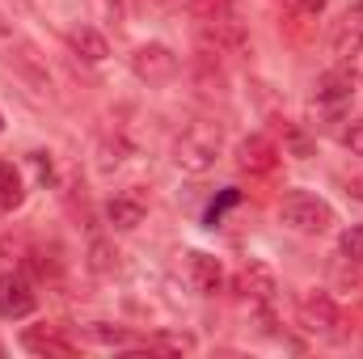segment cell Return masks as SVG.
Wrapping results in <instances>:
<instances>
[{
    "label": "cell",
    "instance_id": "6da1fadb",
    "mask_svg": "<svg viewBox=\"0 0 363 359\" xmlns=\"http://www.w3.org/2000/svg\"><path fill=\"white\" fill-rule=\"evenodd\" d=\"M279 224L291 228V233H304V237H321V233L334 228V207H330L321 194L287 190L283 203H279Z\"/></svg>",
    "mask_w": 363,
    "mask_h": 359
},
{
    "label": "cell",
    "instance_id": "7a4b0ae2",
    "mask_svg": "<svg viewBox=\"0 0 363 359\" xmlns=\"http://www.w3.org/2000/svg\"><path fill=\"white\" fill-rule=\"evenodd\" d=\"M220 157V127L216 123H190L174 140V165L182 174H207Z\"/></svg>",
    "mask_w": 363,
    "mask_h": 359
},
{
    "label": "cell",
    "instance_id": "3957f363",
    "mask_svg": "<svg viewBox=\"0 0 363 359\" xmlns=\"http://www.w3.org/2000/svg\"><path fill=\"white\" fill-rule=\"evenodd\" d=\"M131 72L144 81V85H169L178 77V55L174 47L165 43H140L131 51Z\"/></svg>",
    "mask_w": 363,
    "mask_h": 359
},
{
    "label": "cell",
    "instance_id": "277c9868",
    "mask_svg": "<svg viewBox=\"0 0 363 359\" xmlns=\"http://www.w3.org/2000/svg\"><path fill=\"white\" fill-rule=\"evenodd\" d=\"M34 309H38L34 283H30L21 270H4V275H0V317L21 321V317H30Z\"/></svg>",
    "mask_w": 363,
    "mask_h": 359
},
{
    "label": "cell",
    "instance_id": "5b68a950",
    "mask_svg": "<svg viewBox=\"0 0 363 359\" xmlns=\"http://www.w3.org/2000/svg\"><path fill=\"white\" fill-rule=\"evenodd\" d=\"M300 326L308 330V334H334V326H338V304H334V296L330 292H321V287H313V292H304L300 296Z\"/></svg>",
    "mask_w": 363,
    "mask_h": 359
},
{
    "label": "cell",
    "instance_id": "8992f818",
    "mask_svg": "<svg viewBox=\"0 0 363 359\" xmlns=\"http://www.w3.org/2000/svg\"><path fill=\"white\" fill-rule=\"evenodd\" d=\"M274 165H279V148H274L267 136H245V140L237 144V170H241V174L267 178V174H274Z\"/></svg>",
    "mask_w": 363,
    "mask_h": 359
},
{
    "label": "cell",
    "instance_id": "52a82bcc",
    "mask_svg": "<svg viewBox=\"0 0 363 359\" xmlns=\"http://www.w3.org/2000/svg\"><path fill=\"white\" fill-rule=\"evenodd\" d=\"M144 216H148V199H144L135 186H131V190H118V194L106 203V220H110V228H118V233L140 228Z\"/></svg>",
    "mask_w": 363,
    "mask_h": 359
},
{
    "label": "cell",
    "instance_id": "ba28073f",
    "mask_svg": "<svg viewBox=\"0 0 363 359\" xmlns=\"http://www.w3.org/2000/svg\"><path fill=\"white\" fill-rule=\"evenodd\" d=\"M237 292L245 296V300H254V304H271L274 296H279V279H274V270L267 263H245L241 275H237Z\"/></svg>",
    "mask_w": 363,
    "mask_h": 359
},
{
    "label": "cell",
    "instance_id": "9c48e42d",
    "mask_svg": "<svg viewBox=\"0 0 363 359\" xmlns=\"http://www.w3.org/2000/svg\"><path fill=\"white\" fill-rule=\"evenodd\" d=\"M186 270H190V287L199 296H220L224 292V267H220V258H211L203 250H190L186 254Z\"/></svg>",
    "mask_w": 363,
    "mask_h": 359
},
{
    "label": "cell",
    "instance_id": "30bf717a",
    "mask_svg": "<svg viewBox=\"0 0 363 359\" xmlns=\"http://www.w3.org/2000/svg\"><path fill=\"white\" fill-rule=\"evenodd\" d=\"M351 93H355V77H351L347 68H334V72H321V77H317L313 101H321V106H342V101H351Z\"/></svg>",
    "mask_w": 363,
    "mask_h": 359
},
{
    "label": "cell",
    "instance_id": "8fae6325",
    "mask_svg": "<svg viewBox=\"0 0 363 359\" xmlns=\"http://www.w3.org/2000/svg\"><path fill=\"white\" fill-rule=\"evenodd\" d=\"M68 47H72V55H77V60H85V64H101V60L110 55L106 34H101V30H93V26H77V30L68 34Z\"/></svg>",
    "mask_w": 363,
    "mask_h": 359
},
{
    "label": "cell",
    "instance_id": "7c38bea8",
    "mask_svg": "<svg viewBox=\"0 0 363 359\" xmlns=\"http://www.w3.org/2000/svg\"><path fill=\"white\" fill-rule=\"evenodd\" d=\"M21 199H26V182H21V174H17L9 161H0V211L21 207Z\"/></svg>",
    "mask_w": 363,
    "mask_h": 359
},
{
    "label": "cell",
    "instance_id": "4fadbf2b",
    "mask_svg": "<svg viewBox=\"0 0 363 359\" xmlns=\"http://www.w3.org/2000/svg\"><path fill=\"white\" fill-rule=\"evenodd\" d=\"M338 254H342L347 263H363V224L342 228V237H338Z\"/></svg>",
    "mask_w": 363,
    "mask_h": 359
},
{
    "label": "cell",
    "instance_id": "5bb4252c",
    "mask_svg": "<svg viewBox=\"0 0 363 359\" xmlns=\"http://www.w3.org/2000/svg\"><path fill=\"white\" fill-rule=\"evenodd\" d=\"M152 347L157 351H169V355H186V351H194V338L190 334H157Z\"/></svg>",
    "mask_w": 363,
    "mask_h": 359
},
{
    "label": "cell",
    "instance_id": "9a60e30c",
    "mask_svg": "<svg viewBox=\"0 0 363 359\" xmlns=\"http://www.w3.org/2000/svg\"><path fill=\"white\" fill-rule=\"evenodd\" d=\"M21 343H26L30 351H55V355H68V351H72V347H68L64 338H55V334H26Z\"/></svg>",
    "mask_w": 363,
    "mask_h": 359
},
{
    "label": "cell",
    "instance_id": "2e32d148",
    "mask_svg": "<svg viewBox=\"0 0 363 359\" xmlns=\"http://www.w3.org/2000/svg\"><path fill=\"white\" fill-rule=\"evenodd\" d=\"M283 140H287V148H291L296 157H308V153H313V140H308L296 123H287V118H283Z\"/></svg>",
    "mask_w": 363,
    "mask_h": 359
},
{
    "label": "cell",
    "instance_id": "e0dca14e",
    "mask_svg": "<svg viewBox=\"0 0 363 359\" xmlns=\"http://www.w3.org/2000/svg\"><path fill=\"white\" fill-rule=\"evenodd\" d=\"M342 68H347L355 81H363V34H355V38H351V51L342 55Z\"/></svg>",
    "mask_w": 363,
    "mask_h": 359
},
{
    "label": "cell",
    "instance_id": "ac0fdd59",
    "mask_svg": "<svg viewBox=\"0 0 363 359\" xmlns=\"http://www.w3.org/2000/svg\"><path fill=\"white\" fill-rule=\"evenodd\" d=\"M342 144H347V148H351L355 157H363V118H355V123H351V127L342 131Z\"/></svg>",
    "mask_w": 363,
    "mask_h": 359
},
{
    "label": "cell",
    "instance_id": "d6986e66",
    "mask_svg": "<svg viewBox=\"0 0 363 359\" xmlns=\"http://www.w3.org/2000/svg\"><path fill=\"white\" fill-rule=\"evenodd\" d=\"M106 267H110V250L101 241H93V270H106Z\"/></svg>",
    "mask_w": 363,
    "mask_h": 359
},
{
    "label": "cell",
    "instance_id": "ffe728a7",
    "mask_svg": "<svg viewBox=\"0 0 363 359\" xmlns=\"http://www.w3.org/2000/svg\"><path fill=\"white\" fill-rule=\"evenodd\" d=\"M325 4H330V0H296V9H300V13H308V17L325 13Z\"/></svg>",
    "mask_w": 363,
    "mask_h": 359
},
{
    "label": "cell",
    "instance_id": "44dd1931",
    "mask_svg": "<svg viewBox=\"0 0 363 359\" xmlns=\"http://www.w3.org/2000/svg\"><path fill=\"white\" fill-rule=\"evenodd\" d=\"M13 38H17V26L0 13V47H4V43H13Z\"/></svg>",
    "mask_w": 363,
    "mask_h": 359
},
{
    "label": "cell",
    "instance_id": "7402d4cb",
    "mask_svg": "<svg viewBox=\"0 0 363 359\" xmlns=\"http://www.w3.org/2000/svg\"><path fill=\"white\" fill-rule=\"evenodd\" d=\"M347 21H351V26H363V0L351 9V13H347Z\"/></svg>",
    "mask_w": 363,
    "mask_h": 359
},
{
    "label": "cell",
    "instance_id": "603a6c76",
    "mask_svg": "<svg viewBox=\"0 0 363 359\" xmlns=\"http://www.w3.org/2000/svg\"><path fill=\"white\" fill-rule=\"evenodd\" d=\"M0 131H4V114H0Z\"/></svg>",
    "mask_w": 363,
    "mask_h": 359
},
{
    "label": "cell",
    "instance_id": "cb8c5ba5",
    "mask_svg": "<svg viewBox=\"0 0 363 359\" xmlns=\"http://www.w3.org/2000/svg\"><path fill=\"white\" fill-rule=\"evenodd\" d=\"M0 258H4V250H0Z\"/></svg>",
    "mask_w": 363,
    "mask_h": 359
}]
</instances>
